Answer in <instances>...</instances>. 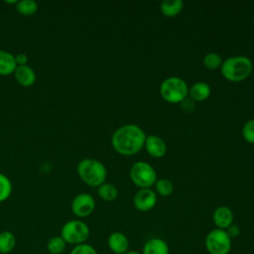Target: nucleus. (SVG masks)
Here are the masks:
<instances>
[{
  "instance_id": "nucleus-1",
  "label": "nucleus",
  "mask_w": 254,
  "mask_h": 254,
  "mask_svg": "<svg viewBox=\"0 0 254 254\" xmlns=\"http://www.w3.org/2000/svg\"><path fill=\"white\" fill-rule=\"evenodd\" d=\"M145 131L136 124H125L117 128L111 137L113 149L120 155L133 156L144 148Z\"/></svg>"
},
{
  "instance_id": "nucleus-2",
  "label": "nucleus",
  "mask_w": 254,
  "mask_h": 254,
  "mask_svg": "<svg viewBox=\"0 0 254 254\" xmlns=\"http://www.w3.org/2000/svg\"><path fill=\"white\" fill-rule=\"evenodd\" d=\"M252 61L245 56H234L224 60L220 66L222 76L230 82H241L252 72Z\"/></svg>"
},
{
  "instance_id": "nucleus-3",
  "label": "nucleus",
  "mask_w": 254,
  "mask_h": 254,
  "mask_svg": "<svg viewBox=\"0 0 254 254\" xmlns=\"http://www.w3.org/2000/svg\"><path fill=\"white\" fill-rule=\"evenodd\" d=\"M77 174L87 186L99 187L105 183L107 170L100 161L93 158H85L78 163Z\"/></svg>"
},
{
  "instance_id": "nucleus-4",
  "label": "nucleus",
  "mask_w": 254,
  "mask_h": 254,
  "mask_svg": "<svg viewBox=\"0 0 254 254\" xmlns=\"http://www.w3.org/2000/svg\"><path fill=\"white\" fill-rule=\"evenodd\" d=\"M160 95L169 103H181L189 96V86L183 78L169 76L160 84Z\"/></svg>"
},
{
  "instance_id": "nucleus-5",
  "label": "nucleus",
  "mask_w": 254,
  "mask_h": 254,
  "mask_svg": "<svg viewBox=\"0 0 254 254\" xmlns=\"http://www.w3.org/2000/svg\"><path fill=\"white\" fill-rule=\"evenodd\" d=\"M66 244L78 245L86 243L90 235L88 225L80 219H71L66 221L61 229L60 234Z\"/></svg>"
},
{
  "instance_id": "nucleus-6",
  "label": "nucleus",
  "mask_w": 254,
  "mask_h": 254,
  "mask_svg": "<svg viewBox=\"0 0 254 254\" xmlns=\"http://www.w3.org/2000/svg\"><path fill=\"white\" fill-rule=\"evenodd\" d=\"M129 176L132 183L139 189H151L157 182L155 169L144 161L134 163L130 169Z\"/></svg>"
},
{
  "instance_id": "nucleus-7",
  "label": "nucleus",
  "mask_w": 254,
  "mask_h": 254,
  "mask_svg": "<svg viewBox=\"0 0 254 254\" xmlns=\"http://www.w3.org/2000/svg\"><path fill=\"white\" fill-rule=\"evenodd\" d=\"M231 240L226 230L212 229L205 236V249L209 254H228L232 246Z\"/></svg>"
},
{
  "instance_id": "nucleus-8",
  "label": "nucleus",
  "mask_w": 254,
  "mask_h": 254,
  "mask_svg": "<svg viewBox=\"0 0 254 254\" xmlns=\"http://www.w3.org/2000/svg\"><path fill=\"white\" fill-rule=\"evenodd\" d=\"M71 211L79 218L89 216L95 208L94 197L86 192H81L76 194L71 201Z\"/></svg>"
},
{
  "instance_id": "nucleus-9",
  "label": "nucleus",
  "mask_w": 254,
  "mask_h": 254,
  "mask_svg": "<svg viewBox=\"0 0 254 254\" xmlns=\"http://www.w3.org/2000/svg\"><path fill=\"white\" fill-rule=\"evenodd\" d=\"M157 199V193L152 189H139L133 197V203L136 209L145 212L155 207Z\"/></svg>"
},
{
  "instance_id": "nucleus-10",
  "label": "nucleus",
  "mask_w": 254,
  "mask_h": 254,
  "mask_svg": "<svg viewBox=\"0 0 254 254\" xmlns=\"http://www.w3.org/2000/svg\"><path fill=\"white\" fill-rule=\"evenodd\" d=\"M144 148L146 152L153 158L159 159L165 156L167 152V145L165 141L158 135H148L145 140Z\"/></svg>"
},
{
  "instance_id": "nucleus-11",
  "label": "nucleus",
  "mask_w": 254,
  "mask_h": 254,
  "mask_svg": "<svg viewBox=\"0 0 254 254\" xmlns=\"http://www.w3.org/2000/svg\"><path fill=\"white\" fill-rule=\"evenodd\" d=\"M212 220L216 228L225 230L233 223L234 214L228 206L220 205L214 209L212 213Z\"/></svg>"
},
{
  "instance_id": "nucleus-12",
  "label": "nucleus",
  "mask_w": 254,
  "mask_h": 254,
  "mask_svg": "<svg viewBox=\"0 0 254 254\" xmlns=\"http://www.w3.org/2000/svg\"><path fill=\"white\" fill-rule=\"evenodd\" d=\"M107 245L114 254H124L129 251V240L127 236L120 231L110 233L107 238Z\"/></svg>"
},
{
  "instance_id": "nucleus-13",
  "label": "nucleus",
  "mask_w": 254,
  "mask_h": 254,
  "mask_svg": "<svg viewBox=\"0 0 254 254\" xmlns=\"http://www.w3.org/2000/svg\"><path fill=\"white\" fill-rule=\"evenodd\" d=\"M142 254H170L168 243L159 237H154L147 240L142 249Z\"/></svg>"
},
{
  "instance_id": "nucleus-14",
  "label": "nucleus",
  "mask_w": 254,
  "mask_h": 254,
  "mask_svg": "<svg viewBox=\"0 0 254 254\" xmlns=\"http://www.w3.org/2000/svg\"><path fill=\"white\" fill-rule=\"evenodd\" d=\"M211 93V88L208 83L203 81H197L189 87V96L194 102H200L206 100Z\"/></svg>"
},
{
  "instance_id": "nucleus-15",
  "label": "nucleus",
  "mask_w": 254,
  "mask_h": 254,
  "mask_svg": "<svg viewBox=\"0 0 254 254\" xmlns=\"http://www.w3.org/2000/svg\"><path fill=\"white\" fill-rule=\"evenodd\" d=\"M16 80L23 86H31L36 81V73L34 69L26 65H18L14 71Z\"/></svg>"
},
{
  "instance_id": "nucleus-16",
  "label": "nucleus",
  "mask_w": 254,
  "mask_h": 254,
  "mask_svg": "<svg viewBox=\"0 0 254 254\" xmlns=\"http://www.w3.org/2000/svg\"><path fill=\"white\" fill-rule=\"evenodd\" d=\"M17 67L15 56L7 51L0 50V74L8 75L15 71Z\"/></svg>"
},
{
  "instance_id": "nucleus-17",
  "label": "nucleus",
  "mask_w": 254,
  "mask_h": 254,
  "mask_svg": "<svg viewBox=\"0 0 254 254\" xmlns=\"http://www.w3.org/2000/svg\"><path fill=\"white\" fill-rule=\"evenodd\" d=\"M184 8L182 0H165L160 4L161 13L167 18H173L179 15Z\"/></svg>"
},
{
  "instance_id": "nucleus-18",
  "label": "nucleus",
  "mask_w": 254,
  "mask_h": 254,
  "mask_svg": "<svg viewBox=\"0 0 254 254\" xmlns=\"http://www.w3.org/2000/svg\"><path fill=\"white\" fill-rule=\"evenodd\" d=\"M16 236L8 230L0 232V254H10L16 247Z\"/></svg>"
},
{
  "instance_id": "nucleus-19",
  "label": "nucleus",
  "mask_w": 254,
  "mask_h": 254,
  "mask_svg": "<svg viewBox=\"0 0 254 254\" xmlns=\"http://www.w3.org/2000/svg\"><path fill=\"white\" fill-rule=\"evenodd\" d=\"M98 195L104 201H113L118 196L117 188L110 183H103L98 187Z\"/></svg>"
},
{
  "instance_id": "nucleus-20",
  "label": "nucleus",
  "mask_w": 254,
  "mask_h": 254,
  "mask_svg": "<svg viewBox=\"0 0 254 254\" xmlns=\"http://www.w3.org/2000/svg\"><path fill=\"white\" fill-rule=\"evenodd\" d=\"M66 248V243L61 235L51 237L47 242V250L50 254H62Z\"/></svg>"
},
{
  "instance_id": "nucleus-21",
  "label": "nucleus",
  "mask_w": 254,
  "mask_h": 254,
  "mask_svg": "<svg viewBox=\"0 0 254 254\" xmlns=\"http://www.w3.org/2000/svg\"><path fill=\"white\" fill-rule=\"evenodd\" d=\"M16 10L25 16H32L38 10V4L34 0H21L16 4Z\"/></svg>"
},
{
  "instance_id": "nucleus-22",
  "label": "nucleus",
  "mask_w": 254,
  "mask_h": 254,
  "mask_svg": "<svg viewBox=\"0 0 254 254\" xmlns=\"http://www.w3.org/2000/svg\"><path fill=\"white\" fill-rule=\"evenodd\" d=\"M174 191V184L168 179H160L155 183V192L161 196H169Z\"/></svg>"
},
{
  "instance_id": "nucleus-23",
  "label": "nucleus",
  "mask_w": 254,
  "mask_h": 254,
  "mask_svg": "<svg viewBox=\"0 0 254 254\" xmlns=\"http://www.w3.org/2000/svg\"><path fill=\"white\" fill-rule=\"evenodd\" d=\"M222 62L223 61L220 55H218L217 53H208L203 57V60H202L203 65L210 70H214L220 67Z\"/></svg>"
},
{
  "instance_id": "nucleus-24",
  "label": "nucleus",
  "mask_w": 254,
  "mask_h": 254,
  "mask_svg": "<svg viewBox=\"0 0 254 254\" xmlns=\"http://www.w3.org/2000/svg\"><path fill=\"white\" fill-rule=\"evenodd\" d=\"M12 192V184L3 174H0V202L9 198Z\"/></svg>"
},
{
  "instance_id": "nucleus-25",
  "label": "nucleus",
  "mask_w": 254,
  "mask_h": 254,
  "mask_svg": "<svg viewBox=\"0 0 254 254\" xmlns=\"http://www.w3.org/2000/svg\"><path fill=\"white\" fill-rule=\"evenodd\" d=\"M242 137L250 144H254V119H249L242 127Z\"/></svg>"
},
{
  "instance_id": "nucleus-26",
  "label": "nucleus",
  "mask_w": 254,
  "mask_h": 254,
  "mask_svg": "<svg viewBox=\"0 0 254 254\" xmlns=\"http://www.w3.org/2000/svg\"><path fill=\"white\" fill-rule=\"evenodd\" d=\"M69 254H98V253L92 245L88 243H82V244L73 246L72 249L69 251Z\"/></svg>"
},
{
  "instance_id": "nucleus-27",
  "label": "nucleus",
  "mask_w": 254,
  "mask_h": 254,
  "mask_svg": "<svg viewBox=\"0 0 254 254\" xmlns=\"http://www.w3.org/2000/svg\"><path fill=\"white\" fill-rule=\"evenodd\" d=\"M181 107L185 112L190 113L195 109V102L191 98L187 97L185 100L181 102Z\"/></svg>"
},
{
  "instance_id": "nucleus-28",
  "label": "nucleus",
  "mask_w": 254,
  "mask_h": 254,
  "mask_svg": "<svg viewBox=\"0 0 254 254\" xmlns=\"http://www.w3.org/2000/svg\"><path fill=\"white\" fill-rule=\"evenodd\" d=\"M226 232H227V234L229 235V237L232 239V238H236L237 236H239V234H240V227L237 225V224H234V223H232L229 227H227L226 229Z\"/></svg>"
},
{
  "instance_id": "nucleus-29",
  "label": "nucleus",
  "mask_w": 254,
  "mask_h": 254,
  "mask_svg": "<svg viewBox=\"0 0 254 254\" xmlns=\"http://www.w3.org/2000/svg\"><path fill=\"white\" fill-rule=\"evenodd\" d=\"M15 60H16V64H17V66L18 65H26L29 59H28V56L25 55V54H18L15 56Z\"/></svg>"
},
{
  "instance_id": "nucleus-30",
  "label": "nucleus",
  "mask_w": 254,
  "mask_h": 254,
  "mask_svg": "<svg viewBox=\"0 0 254 254\" xmlns=\"http://www.w3.org/2000/svg\"><path fill=\"white\" fill-rule=\"evenodd\" d=\"M124 254H142V253H140V252H138V251L131 250V251H127V252H126V253H124Z\"/></svg>"
},
{
  "instance_id": "nucleus-31",
  "label": "nucleus",
  "mask_w": 254,
  "mask_h": 254,
  "mask_svg": "<svg viewBox=\"0 0 254 254\" xmlns=\"http://www.w3.org/2000/svg\"><path fill=\"white\" fill-rule=\"evenodd\" d=\"M5 2L8 3V4H15V5H16L18 1H17V0H6Z\"/></svg>"
}]
</instances>
